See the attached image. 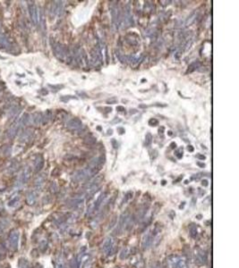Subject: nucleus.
Segmentation results:
<instances>
[{
    "label": "nucleus",
    "instance_id": "4",
    "mask_svg": "<svg viewBox=\"0 0 239 268\" xmlns=\"http://www.w3.org/2000/svg\"><path fill=\"white\" fill-rule=\"evenodd\" d=\"M28 10H29V13H30V16H31L32 23L35 25H37L39 23V15L37 5L33 2H30L28 4Z\"/></svg>",
    "mask_w": 239,
    "mask_h": 268
},
{
    "label": "nucleus",
    "instance_id": "25",
    "mask_svg": "<svg viewBox=\"0 0 239 268\" xmlns=\"http://www.w3.org/2000/svg\"><path fill=\"white\" fill-rule=\"evenodd\" d=\"M31 115H28V113H24V115L22 116V118L20 119V123L23 125H29V123H31Z\"/></svg>",
    "mask_w": 239,
    "mask_h": 268
},
{
    "label": "nucleus",
    "instance_id": "17",
    "mask_svg": "<svg viewBox=\"0 0 239 268\" xmlns=\"http://www.w3.org/2000/svg\"><path fill=\"white\" fill-rule=\"evenodd\" d=\"M20 125H21V123H20V121H19V122L14 123L11 125V127H10L9 130H8V131H7V136H8V138H10V139L15 138V136L17 134L18 131H19V129H20Z\"/></svg>",
    "mask_w": 239,
    "mask_h": 268
},
{
    "label": "nucleus",
    "instance_id": "31",
    "mask_svg": "<svg viewBox=\"0 0 239 268\" xmlns=\"http://www.w3.org/2000/svg\"><path fill=\"white\" fill-rule=\"evenodd\" d=\"M96 142V138L93 136H89L84 139V143L87 145H93Z\"/></svg>",
    "mask_w": 239,
    "mask_h": 268
},
{
    "label": "nucleus",
    "instance_id": "9",
    "mask_svg": "<svg viewBox=\"0 0 239 268\" xmlns=\"http://www.w3.org/2000/svg\"><path fill=\"white\" fill-rule=\"evenodd\" d=\"M83 203H84V199L83 197L82 198L81 197H75L69 201L68 206L73 209H81L83 206Z\"/></svg>",
    "mask_w": 239,
    "mask_h": 268
},
{
    "label": "nucleus",
    "instance_id": "35",
    "mask_svg": "<svg viewBox=\"0 0 239 268\" xmlns=\"http://www.w3.org/2000/svg\"><path fill=\"white\" fill-rule=\"evenodd\" d=\"M49 190H50V191H51L53 194H56V193H57V191H58V185L57 184V182H53L50 184V186H49Z\"/></svg>",
    "mask_w": 239,
    "mask_h": 268
},
{
    "label": "nucleus",
    "instance_id": "39",
    "mask_svg": "<svg viewBox=\"0 0 239 268\" xmlns=\"http://www.w3.org/2000/svg\"><path fill=\"white\" fill-rule=\"evenodd\" d=\"M158 124V121L155 118H151L149 121V125L150 126H157Z\"/></svg>",
    "mask_w": 239,
    "mask_h": 268
},
{
    "label": "nucleus",
    "instance_id": "49",
    "mask_svg": "<svg viewBox=\"0 0 239 268\" xmlns=\"http://www.w3.org/2000/svg\"><path fill=\"white\" fill-rule=\"evenodd\" d=\"M176 156L177 157V158H182V157H183V151H182V152H176Z\"/></svg>",
    "mask_w": 239,
    "mask_h": 268
},
{
    "label": "nucleus",
    "instance_id": "58",
    "mask_svg": "<svg viewBox=\"0 0 239 268\" xmlns=\"http://www.w3.org/2000/svg\"><path fill=\"white\" fill-rule=\"evenodd\" d=\"M168 135H170V136L172 135V131H168Z\"/></svg>",
    "mask_w": 239,
    "mask_h": 268
},
{
    "label": "nucleus",
    "instance_id": "47",
    "mask_svg": "<svg viewBox=\"0 0 239 268\" xmlns=\"http://www.w3.org/2000/svg\"><path fill=\"white\" fill-rule=\"evenodd\" d=\"M108 103L109 104H117V100L116 98H113V99H110V100H108Z\"/></svg>",
    "mask_w": 239,
    "mask_h": 268
},
{
    "label": "nucleus",
    "instance_id": "2",
    "mask_svg": "<svg viewBox=\"0 0 239 268\" xmlns=\"http://www.w3.org/2000/svg\"><path fill=\"white\" fill-rule=\"evenodd\" d=\"M129 218H130V214L128 211H125L121 214L120 217H119V220H118V224H117V230L115 231L114 233H113L114 235H118V234L122 233L123 230L124 229V227L126 226V224L128 222Z\"/></svg>",
    "mask_w": 239,
    "mask_h": 268
},
{
    "label": "nucleus",
    "instance_id": "12",
    "mask_svg": "<svg viewBox=\"0 0 239 268\" xmlns=\"http://www.w3.org/2000/svg\"><path fill=\"white\" fill-rule=\"evenodd\" d=\"M153 239H154V238H153V236H152L151 232L146 233L143 236L142 240V249L143 250L148 249L149 247L151 246L152 242H153Z\"/></svg>",
    "mask_w": 239,
    "mask_h": 268
},
{
    "label": "nucleus",
    "instance_id": "43",
    "mask_svg": "<svg viewBox=\"0 0 239 268\" xmlns=\"http://www.w3.org/2000/svg\"><path fill=\"white\" fill-rule=\"evenodd\" d=\"M111 143H112V146H113V147H114L115 149H117V147H118V144H117V141L115 139H113L112 140H111Z\"/></svg>",
    "mask_w": 239,
    "mask_h": 268
},
{
    "label": "nucleus",
    "instance_id": "45",
    "mask_svg": "<svg viewBox=\"0 0 239 268\" xmlns=\"http://www.w3.org/2000/svg\"><path fill=\"white\" fill-rule=\"evenodd\" d=\"M59 172H60V171H59V169L56 168L54 171L52 172V175H53V176H57L58 174H59Z\"/></svg>",
    "mask_w": 239,
    "mask_h": 268
},
{
    "label": "nucleus",
    "instance_id": "38",
    "mask_svg": "<svg viewBox=\"0 0 239 268\" xmlns=\"http://www.w3.org/2000/svg\"><path fill=\"white\" fill-rule=\"evenodd\" d=\"M19 201V197H16V198H13V199H11L9 202H8V206H14L17 202Z\"/></svg>",
    "mask_w": 239,
    "mask_h": 268
},
{
    "label": "nucleus",
    "instance_id": "29",
    "mask_svg": "<svg viewBox=\"0 0 239 268\" xmlns=\"http://www.w3.org/2000/svg\"><path fill=\"white\" fill-rule=\"evenodd\" d=\"M69 267L70 268H79L80 267V264L78 262L77 257H74L73 259L70 260L69 262Z\"/></svg>",
    "mask_w": 239,
    "mask_h": 268
},
{
    "label": "nucleus",
    "instance_id": "34",
    "mask_svg": "<svg viewBox=\"0 0 239 268\" xmlns=\"http://www.w3.org/2000/svg\"><path fill=\"white\" fill-rule=\"evenodd\" d=\"M152 143V136L150 133H147L145 136V145L146 147H150Z\"/></svg>",
    "mask_w": 239,
    "mask_h": 268
},
{
    "label": "nucleus",
    "instance_id": "26",
    "mask_svg": "<svg viewBox=\"0 0 239 268\" xmlns=\"http://www.w3.org/2000/svg\"><path fill=\"white\" fill-rule=\"evenodd\" d=\"M197 16V12L194 11L192 13H191V15L186 19V21H185V26H190L192 23L195 21V18Z\"/></svg>",
    "mask_w": 239,
    "mask_h": 268
},
{
    "label": "nucleus",
    "instance_id": "22",
    "mask_svg": "<svg viewBox=\"0 0 239 268\" xmlns=\"http://www.w3.org/2000/svg\"><path fill=\"white\" fill-rule=\"evenodd\" d=\"M52 118V112L50 110H47L43 115H42V120H41V124L46 125L49 123V122Z\"/></svg>",
    "mask_w": 239,
    "mask_h": 268
},
{
    "label": "nucleus",
    "instance_id": "1",
    "mask_svg": "<svg viewBox=\"0 0 239 268\" xmlns=\"http://www.w3.org/2000/svg\"><path fill=\"white\" fill-rule=\"evenodd\" d=\"M52 49H53V52H54L55 56L57 59H59L60 61H64L65 58L67 57V56L69 55L70 51L68 50V48H66L65 46L58 43V42H56V43H53L52 44Z\"/></svg>",
    "mask_w": 239,
    "mask_h": 268
},
{
    "label": "nucleus",
    "instance_id": "7",
    "mask_svg": "<svg viewBox=\"0 0 239 268\" xmlns=\"http://www.w3.org/2000/svg\"><path fill=\"white\" fill-rule=\"evenodd\" d=\"M104 163H105V158L102 156H101V157H95V158L92 159L90 162L88 167H90V168H92V169H97L99 171H101V167L104 165Z\"/></svg>",
    "mask_w": 239,
    "mask_h": 268
},
{
    "label": "nucleus",
    "instance_id": "10",
    "mask_svg": "<svg viewBox=\"0 0 239 268\" xmlns=\"http://www.w3.org/2000/svg\"><path fill=\"white\" fill-rule=\"evenodd\" d=\"M169 262L173 268H184L185 266V262L179 256L170 257Z\"/></svg>",
    "mask_w": 239,
    "mask_h": 268
},
{
    "label": "nucleus",
    "instance_id": "6",
    "mask_svg": "<svg viewBox=\"0 0 239 268\" xmlns=\"http://www.w3.org/2000/svg\"><path fill=\"white\" fill-rule=\"evenodd\" d=\"M195 264L197 265H203L207 262V253L203 249H198L195 254Z\"/></svg>",
    "mask_w": 239,
    "mask_h": 268
},
{
    "label": "nucleus",
    "instance_id": "20",
    "mask_svg": "<svg viewBox=\"0 0 239 268\" xmlns=\"http://www.w3.org/2000/svg\"><path fill=\"white\" fill-rule=\"evenodd\" d=\"M107 192H104V193H101V195H99V197L98 198V199L96 200V202H95V204H94V206H93V210L94 211H96V210H98L99 207H101V206L103 204V202H104V200L106 199V198H107Z\"/></svg>",
    "mask_w": 239,
    "mask_h": 268
},
{
    "label": "nucleus",
    "instance_id": "53",
    "mask_svg": "<svg viewBox=\"0 0 239 268\" xmlns=\"http://www.w3.org/2000/svg\"><path fill=\"white\" fill-rule=\"evenodd\" d=\"M170 147H171L172 149H176V144L175 142H172L171 145H170Z\"/></svg>",
    "mask_w": 239,
    "mask_h": 268
},
{
    "label": "nucleus",
    "instance_id": "52",
    "mask_svg": "<svg viewBox=\"0 0 239 268\" xmlns=\"http://www.w3.org/2000/svg\"><path fill=\"white\" fill-rule=\"evenodd\" d=\"M164 130H165V128H164V127H161V128H160V129H159V130H158V132H159V135H160V134H161V135H162V134L164 133V132H163V131H164Z\"/></svg>",
    "mask_w": 239,
    "mask_h": 268
},
{
    "label": "nucleus",
    "instance_id": "18",
    "mask_svg": "<svg viewBox=\"0 0 239 268\" xmlns=\"http://www.w3.org/2000/svg\"><path fill=\"white\" fill-rule=\"evenodd\" d=\"M123 23H124V26L125 25V27L127 26H130L132 22V15H131V12H130V7L129 5L126 6V9L124 11V18H123Z\"/></svg>",
    "mask_w": 239,
    "mask_h": 268
},
{
    "label": "nucleus",
    "instance_id": "13",
    "mask_svg": "<svg viewBox=\"0 0 239 268\" xmlns=\"http://www.w3.org/2000/svg\"><path fill=\"white\" fill-rule=\"evenodd\" d=\"M12 48V42L10 38L5 33H0V48L10 49Z\"/></svg>",
    "mask_w": 239,
    "mask_h": 268
},
{
    "label": "nucleus",
    "instance_id": "5",
    "mask_svg": "<svg viewBox=\"0 0 239 268\" xmlns=\"http://www.w3.org/2000/svg\"><path fill=\"white\" fill-rule=\"evenodd\" d=\"M114 240H113L112 238L109 237L105 239V241L103 242V245L101 247V250L107 254V256H110L113 253H114Z\"/></svg>",
    "mask_w": 239,
    "mask_h": 268
},
{
    "label": "nucleus",
    "instance_id": "57",
    "mask_svg": "<svg viewBox=\"0 0 239 268\" xmlns=\"http://www.w3.org/2000/svg\"><path fill=\"white\" fill-rule=\"evenodd\" d=\"M176 54H178V55H179V52H177ZM175 56H176V58H178V56H177V55H176ZM179 56H180V55H179Z\"/></svg>",
    "mask_w": 239,
    "mask_h": 268
},
{
    "label": "nucleus",
    "instance_id": "11",
    "mask_svg": "<svg viewBox=\"0 0 239 268\" xmlns=\"http://www.w3.org/2000/svg\"><path fill=\"white\" fill-rule=\"evenodd\" d=\"M111 15H112V21L113 23L115 24L116 27H118L121 23L122 18H121V13L119 8H117V6L116 7H113L111 10Z\"/></svg>",
    "mask_w": 239,
    "mask_h": 268
},
{
    "label": "nucleus",
    "instance_id": "46",
    "mask_svg": "<svg viewBox=\"0 0 239 268\" xmlns=\"http://www.w3.org/2000/svg\"><path fill=\"white\" fill-rule=\"evenodd\" d=\"M124 110H125V109H124V106H121V105L117 106V111H118V112H124Z\"/></svg>",
    "mask_w": 239,
    "mask_h": 268
},
{
    "label": "nucleus",
    "instance_id": "51",
    "mask_svg": "<svg viewBox=\"0 0 239 268\" xmlns=\"http://www.w3.org/2000/svg\"><path fill=\"white\" fill-rule=\"evenodd\" d=\"M187 149H188V151L189 152H192L194 150V147L192 146H188V147H187Z\"/></svg>",
    "mask_w": 239,
    "mask_h": 268
},
{
    "label": "nucleus",
    "instance_id": "41",
    "mask_svg": "<svg viewBox=\"0 0 239 268\" xmlns=\"http://www.w3.org/2000/svg\"><path fill=\"white\" fill-rule=\"evenodd\" d=\"M72 98H75L73 97V96H63V97L60 98V100H61V101H63V102H67Z\"/></svg>",
    "mask_w": 239,
    "mask_h": 268
},
{
    "label": "nucleus",
    "instance_id": "44",
    "mask_svg": "<svg viewBox=\"0 0 239 268\" xmlns=\"http://www.w3.org/2000/svg\"><path fill=\"white\" fill-rule=\"evenodd\" d=\"M49 87L50 88H52V89H55V90L57 91V90H59L61 88H63V85H58V86H53V85H49Z\"/></svg>",
    "mask_w": 239,
    "mask_h": 268
},
{
    "label": "nucleus",
    "instance_id": "27",
    "mask_svg": "<svg viewBox=\"0 0 239 268\" xmlns=\"http://www.w3.org/2000/svg\"><path fill=\"white\" fill-rule=\"evenodd\" d=\"M18 265L20 268H29L30 264H29V261L27 259L24 258V257H22V258L19 259Z\"/></svg>",
    "mask_w": 239,
    "mask_h": 268
},
{
    "label": "nucleus",
    "instance_id": "32",
    "mask_svg": "<svg viewBox=\"0 0 239 268\" xmlns=\"http://www.w3.org/2000/svg\"><path fill=\"white\" fill-rule=\"evenodd\" d=\"M190 236L192 238H196L197 236V227L194 224L190 226Z\"/></svg>",
    "mask_w": 239,
    "mask_h": 268
},
{
    "label": "nucleus",
    "instance_id": "15",
    "mask_svg": "<svg viewBox=\"0 0 239 268\" xmlns=\"http://www.w3.org/2000/svg\"><path fill=\"white\" fill-rule=\"evenodd\" d=\"M46 178H47V176H46L45 173L39 174V175L35 178V180H34V186H35V189H36L37 191H39L41 190V188H42V186H43V184L45 182V180H46Z\"/></svg>",
    "mask_w": 239,
    "mask_h": 268
},
{
    "label": "nucleus",
    "instance_id": "40",
    "mask_svg": "<svg viewBox=\"0 0 239 268\" xmlns=\"http://www.w3.org/2000/svg\"><path fill=\"white\" fill-rule=\"evenodd\" d=\"M117 217L116 216H114L112 218V220H111V222L109 223V229H112L113 227H114L116 224H117Z\"/></svg>",
    "mask_w": 239,
    "mask_h": 268
},
{
    "label": "nucleus",
    "instance_id": "19",
    "mask_svg": "<svg viewBox=\"0 0 239 268\" xmlns=\"http://www.w3.org/2000/svg\"><path fill=\"white\" fill-rule=\"evenodd\" d=\"M36 198H37V192L34 190H31L27 193V196H26V202L29 206H33L36 202Z\"/></svg>",
    "mask_w": 239,
    "mask_h": 268
},
{
    "label": "nucleus",
    "instance_id": "37",
    "mask_svg": "<svg viewBox=\"0 0 239 268\" xmlns=\"http://www.w3.org/2000/svg\"><path fill=\"white\" fill-rule=\"evenodd\" d=\"M132 198V191H129V192H127L126 194H125V196H124V200H123V202L126 203L127 201L130 200Z\"/></svg>",
    "mask_w": 239,
    "mask_h": 268
},
{
    "label": "nucleus",
    "instance_id": "55",
    "mask_svg": "<svg viewBox=\"0 0 239 268\" xmlns=\"http://www.w3.org/2000/svg\"><path fill=\"white\" fill-rule=\"evenodd\" d=\"M197 165H198L199 166H201V167H204V166H205V165H204V164L200 163V162H198V163H197Z\"/></svg>",
    "mask_w": 239,
    "mask_h": 268
},
{
    "label": "nucleus",
    "instance_id": "24",
    "mask_svg": "<svg viewBox=\"0 0 239 268\" xmlns=\"http://www.w3.org/2000/svg\"><path fill=\"white\" fill-rule=\"evenodd\" d=\"M200 66H201V63L199 62V61L192 62V64H189L188 69H187V71H186V73H191V72H194V71H195L197 68H199Z\"/></svg>",
    "mask_w": 239,
    "mask_h": 268
},
{
    "label": "nucleus",
    "instance_id": "54",
    "mask_svg": "<svg viewBox=\"0 0 239 268\" xmlns=\"http://www.w3.org/2000/svg\"><path fill=\"white\" fill-rule=\"evenodd\" d=\"M118 131H120L119 133L120 134H123V133H124V129H123V128H118Z\"/></svg>",
    "mask_w": 239,
    "mask_h": 268
},
{
    "label": "nucleus",
    "instance_id": "8",
    "mask_svg": "<svg viewBox=\"0 0 239 268\" xmlns=\"http://www.w3.org/2000/svg\"><path fill=\"white\" fill-rule=\"evenodd\" d=\"M66 127L70 131H78L83 127V122L79 118H73L67 123Z\"/></svg>",
    "mask_w": 239,
    "mask_h": 268
},
{
    "label": "nucleus",
    "instance_id": "23",
    "mask_svg": "<svg viewBox=\"0 0 239 268\" xmlns=\"http://www.w3.org/2000/svg\"><path fill=\"white\" fill-rule=\"evenodd\" d=\"M32 123L35 125H39L41 124V120H42V113H35L34 115H32Z\"/></svg>",
    "mask_w": 239,
    "mask_h": 268
},
{
    "label": "nucleus",
    "instance_id": "33",
    "mask_svg": "<svg viewBox=\"0 0 239 268\" xmlns=\"http://www.w3.org/2000/svg\"><path fill=\"white\" fill-rule=\"evenodd\" d=\"M39 249L42 252H45L46 249H48V241L46 239H42L41 242H39Z\"/></svg>",
    "mask_w": 239,
    "mask_h": 268
},
{
    "label": "nucleus",
    "instance_id": "30",
    "mask_svg": "<svg viewBox=\"0 0 239 268\" xmlns=\"http://www.w3.org/2000/svg\"><path fill=\"white\" fill-rule=\"evenodd\" d=\"M129 255H130V253H129V249H127V247H125V249H124L121 251V253H120V256H119V257H120V259L124 260V259H125V258H127Z\"/></svg>",
    "mask_w": 239,
    "mask_h": 268
},
{
    "label": "nucleus",
    "instance_id": "16",
    "mask_svg": "<svg viewBox=\"0 0 239 268\" xmlns=\"http://www.w3.org/2000/svg\"><path fill=\"white\" fill-rule=\"evenodd\" d=\"M31 170L30 167H25V168L23 170L21 175H20V182L23 184H25L29 182V180L31 178Z\"/></svg>",
    "mask_w": 239,
    "mask_h": 268
},
{
    "label": "nucleus",
    "instance_id": "3",
    "mask_svg": "<svg viewBox=\"0 0 239 268\" xmlns=\"http://www.w3.org/2000/svg\"><path fill=\"white\" fill-rule=\"evenodd\" d=\"M19 236H20L19 232L17 230H15V229H13L9 232V235H8V241H9L10 247H12V249L15 250V251H16L18 249Z\"/></svg>",
    "mask_w": 239,
    "mask_h": 268
},
{
    "label": "nucleus",
    "instance_id": "56",
    "mask_svg": "<svg viewBox=\"0 0 239 268\" xmlns=\"http://www.w3.org/2000/svg\"><path fill=\"white\" fill-rule=\"evenodd\" d=\"M3 232H4V228L0 225V234H2L3 233Z\"/></svg>",
    "mask_w": 239,
    "mask_h": 268
},
{
    "label": "nucleus",
    "instance_id": "28",
    "mask_svg": "<svg viewBox=\"0 0 239 268\" xmlns=\"http://www.w3.org/2000/svg\"><path fill=\"white\" fill-rule=\"evenodd\" d=\"M31 136H32V131L30 130H27V131H23V134H22V136H21V140L23 139V140H28L29 139H31Z\"/></svg>",
    "mask_w": 239,
    "mask_h": 268
},
{
    "label": "nucleus",
    "instance_id": "14",
    "mask_svg": "<svg viewBox=\"0 0 239 268\" xmlns=\"http://www.w3.org/2000/svg\"><path fill=\"white\" fill-rule=\"evenodd\" d=\"M149 204L146 203V204H143L140 208L138 209L137 211V214L134 216V218H135V221H142L143 220V218L145 217V214L147 213L148 209H149Z\"/></svg>",
    "mask_w": 239,
    "mask_h": 268
},
{
    "label": "nucleus",
    "instance_id": "42",
    "mask_svg": "<svg viewBox=\"0 0 239 268\" xmlns=\"http://www.w3.org/2000/svg\"><path fill=\"white\" fill-rule=\"evenodd\" d=\"M5 150H4L3 152H4V154H5V156H9L10 153H11V150H12L11 147H10L9 146H5Z\"/></svg>",
    "mask_w": 239,
    "mask_h": 268
},
{
    "label": "nucleus",
    "instance_id": "50",
    "mask_svg": "<svg viewBox=\"0 0 239 268\" xmlns=\"http://www.w3.org/2000/svg\"><path fill=\"white\" fill-rule=\"evenodd\" d=\"M196 157H197V158H199V159H201V160H204L205 158H206V157H205V156H203V155H200V154H198V155L196 156Z\"/></svg>",
    "mask_w": 239,
    "mask_h": 268
},
{
    "label": "nucleus",
    "instance_id": "36",
    "mask_svg": "<svg viewBox=\"0 0 239 268\" xmlns=\"http://www.w3.org/2000/svg\"><path fill=\"white\" fill-rule=\"evenodd\" d=\"M6 255V247L5 245L0 244V258L4 257Z\"/></svg>",
    "mask_w": 239,
    "mask_h": 268
},
{
    "label": "nucleus",
    "instance_id": "21",
    "mask_svg": "<svg viewBox=\"0 0 239 268\" xmlns=\"http://www.w3.org/2000/svg\"><path fill=\"white\" fill-rule=\"evenodd\" d=\"M44 158L42 156H38L36 160H35V165H34V167H35V172H39V171H41V169L43 168L44 166Z\"/></svg>",
    "mask_w": 239,
    "mask_h": 268
},
{
    "label": "nucleus",
    "instance_id": "59",
    "mask_svg": "<svg viewBox=\"0 0 239 268\" xmlns=\"http://www.w3.org/2000/svg\"><path fill=\"white\" fill-rule=\"evenodd\" d=\"M116 268H121V267H116Z\"/></svg>",
    "mask_w": 239,
    "mask_h": 268
},
{
    "label": "nucleus",
    "instance_id": "48",
    "mask_svg": "<svg viewBox=\"0 0 239 268\" xmlns=\"http://www.w3.org/2000/svg\"><path fill=\"white\" fill-rule=\"evenodd\" d=\"M202 186H204V187H207V186L209 185V183H208V180H203L202 182Z\"/></svg>",
    "mask_w": 239,
    "mask_h": 268
}]
</instances>
